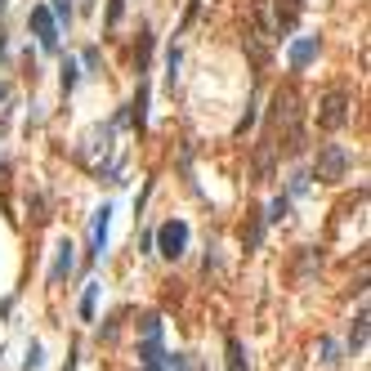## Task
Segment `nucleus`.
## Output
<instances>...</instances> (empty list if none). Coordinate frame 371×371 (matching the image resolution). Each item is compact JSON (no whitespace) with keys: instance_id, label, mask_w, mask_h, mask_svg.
I'll return each mask as SVG.
<instances>
[{"instance_id":"nucleus-1","label":"nucleus","mask_w":371,"mask_h":371,"mask_svg":"<svg viewBox=\"0 0 371 371\" xmlns=\"http://www.w3.org/2000/svg\"><path fill=\"white\" fill-rule=\"evenodd\" d=\"M188 238H193L188 219H179V215H175V219H166V224L157 228V238H153V242H157V250H161L166 260H179L183 250H188Z\"/></svg>"},{"instance_id":"nucleus-2","label":"nucleus","mask_w":371,"mask_h":371,"mask_svg":"<svg viewBox=\"0 0 371 371\" xmlns=\"http://www.w3.org/2000/svg\"><path fill=\"white\" fill-rule=\"evenodd\" d=\"M31 31H36V45L45 49V54H59V23H54V14H49V5H31Z\"/></svg>"},{"instance_id":"nucleus-3","label":"nucleus","mask_w":371,"mask_h":371,"mask_svg":"<svg viewBox=\"0 0 371 371\" xmlns=\"http://www.w3.org/2000/svg\"><path fill=\"white\" fill-rule=\"evenodd\" d=\"M345 171H349V153L340 143H327L322 153H317V179L335 183V179H345Z\"/></svg>"},{"instance_id":"nucleus-4","label":"nucleus","mask_w":371,"mask_h":371,"mask_svg":"<svg viewBox=\"0 0 371 371\" xmlns=\"http://www.w3.org/2000/svg\"><path fill=\"white\" fill-rule=\"evenodd\" d=\"M345 121H349V94H345V90H331V94L322 98L317 126H322V130H340Z\"/></svg>"},{"instance_id":"nucleus-5","label":"nucleus","mask_w":371,"mask_h":371,"mask_svg":"<svg viewBox=\"0 0 371 371\" xmlns=\"http://www.w3.org/2000/svg\"><path fill=\"white\" fill-rule=\"evenodd\" d=\"M108 224H112V206H98L94 219H90V250H86V260H98V255H103V246H108Z\"/></svg>"},{"instance_id":"nucleus-6","label":"nucleus","mask_w":371,"mask_h":371,"mask_svg":"<svg viewBox=\"0 0 371 371\" xmlns=\"http://www.w3.org/2000/svg\"><path fill=\"white\" fill-rule=\"evenodd\" d=\"M72 268H76V246L63 238V242L54 246V268H49V286H63L67 278H72Z\"/></svg>"},{"instance_id":"nucleus-7","label":"nucleus","mask_w":371,"mask_h":371,"mask_svg":"<svg viewBox=\"0 0 371 371\" xmlns=\"http://www.w3.org/2000/svg\"><path fill=\"white\" fill-rule=\"evenodd\" d=\"M317 49H322V41H317V36H295L291 49H286V59H291V72H305V67L317 59Z\"/></svg>"},{"instance_id":"nucleus-8","label":"nucleus","mask_w":371,"mask_h":371,"mask_svg":"<svg viewBox=\"0 0 371 371\" xmlns=\"http://www.w3.org/2000/svg\"><path fill=\"white\" fill-rule=\"evenodd\" d=\"M273 14H278V31H291L305 14V0H273Z\"/></svg>"},{"instance_id":"nucleus-9","label":"nucleus","mask_w":371,"mask_h":371,"mask_svg":"<svg viewBox=\"0 0 371 371\" xmlns=\"http://www.w3.org/2000/svg\"><path fill=\"white\" fill-rule=\"evenodd\" d=\"M260 242H264V215H255V219L242 228V246H246V250H260Z\"/></svg>"},{"instance_id":"nucleus-10","label":"nucleus","mask_w":371,"mask_h":371,"mask_svg":"<svg viewBox=\"0 0 371 371\" xmlns=\"http://www.w3.org/2000/svg\"><path fill=\"white\" fill-rule=\"evenodd\" d=\"M59 72H63V76H59L63 94H72V90H76V81H81V63H76V59H63V67H59Z\"/></svg>"},{"instance_id":"nucleus-11","label":"nucleus","mask_w":371,"mask_h":371,"mask_svg":"<svg viewBox=\"0 0 371 371\" xmlns=\"http://www.w3.org/2000/svg\"><path fill=\"white\" fill-rule=\"evenodd\" d=\"M98 291H103V286L90 282V286H86V295H81V317H86V322H94V313H98Z\"/></svg>"},{"instance_id":"nucleus-12","label":"nucleus","mask_w":371,"mask_h":371,"mask_svg":"<svg viewBox=\"0 0 371 371\" xmlns=\"http://www.w3.org/2000/svg\"><path fill=\"white\" fill-rule=\"evenodd\" d=\"M148 59H153V31H139V45H134V63H139V72H148Z\"/></svg>"},{"instance_id":"nucleus-13","label":"nucleus","mask_w":371,"mask_h":371,"mask_svg":"<svg viewBox=\"0 0 371 371\" xmlns=\"http://www.w3.org/2000/svg\"><path fill=\"white\" fill-rule=\"evenodd\" d=\"M228 371H246V349L238 335H228Z\"/></svg>"},{"instance_id":"nucleus-14","label":"nucleus","mask_w":371,"mask_h":371,"mask_svg":"<svg viewBox=\"0 0 371 371\" xmlns=\"http://www.w3.org/2000/svg\"><path fill=\"white\" fill-rule=\"evenodd\" d=\"M130 108H134V112H130V116H134V126L143 130V126H148V86H139V94H134V103H130Z\"/></svg>"},{"instance_id":"nucleus-15","label":"nucleus","mask_w":371,"mask_h":371,"mask_svg":"<svg viewBox=\"0 0 371 371\" xmlns=\"http://www.w3.org/2000/svg\"><path fill=\"white\" fill-rule=\"evenodd\" d=\"M362 349H367V313H358L353 335H349V353H362Z\"/></svg>"},{"instance_id":"nucleus-16","label":"nucleus","mask_w":371,"mask_h":371,"mask_svg":"<svg viewBox=\"0 0 371 371\" xmlns=\"http://www.w3.org/2000/svg\"><path fill=\"white\" fill-rule=\"evenodd\" d=\"M166 371H197L193 353H166Z\"/></svg>"},{"instance_id":"nucleus-17","label":"nucleus","mask_w":371,"mask_h":371,"mask_svg":"<svg viewBox=\"0 0 371 371\" xmlns=\"http://www.w3.org/2000/svg\"><path fill=\"white\" fill-rule=\"evenodd\" d=\"M286 210H291V197H273V201H268L264 224H278V219H286Z\"/></svg>"},{"instance_id":"nucleus-18","label":"nucleus","mask_w":371,"mask_h":371,"mask_svg":"<svg viewBox=\"0 0 371 371\" xmlns=\"http://www.w3.org/2000/svg\"><path fill=\"white\" fill-rule=\"evenodd\" d=\"M49 14H54L59 27H67V23H72V14H76V5H72V0H54V5H49Z\"/></svg>"},{"instance_id":"nucleus-19","label":"nucleus","mask_w":371,"mask_h":371,"mask_svg":"<svg viewBox=\"0 0 371 371\" xmlns=\"http://www.w3.org/2000/svg\"><path fill=\"white\" fill-rule=\"evenodd\" d=\"M166 81H171V90H175V81H179V45H171V54H166Z\"/></svg>"},{"instance_id":"nucleus-20","label":"nucleus","mask_w":371,"mask_h":371,"mask_svg":"<svg viewBox=\"0 0 371 371\" xmlns=\"http://www.w3.org/2000/svg\"><path fill=\"white\" fill-rule=\"evenodd\" d=\"M139 335H161V317L157 313H143L139 317Z\"/></svg>"},{"instance_id":"nucleus-21","label":"nucleus","mask_w":371,"mask_h":371,"mask_svg":"<svg viewBox=\"0 0 371 371\" xmlns=\"http://www.w3.org/2000/svg\"><path fill=\"white\" fill-rule=\"evenodd\" d=\"M309 179H313L309 171H295V175H291V197H300V193H309Z\"/></svg>"},{"instance_id":"nucleus-22","label":"nucleus","mask_w":371,"mask_h":371,"mask_svg":"<svg viewBox=\"0 0 371 371\" xmlns=\"http://www.w3.org/2000/svg\"><path fill=\"white\" fill-rule=\"evenodd\" d=\"M121 14H126V0H108V27L121 23Z\"/></svg>"},{"instance_id":"nucleus-23","label":"nucleus","mask_w":371,"mask_h":371,"mask_svg":"<svg viewBox=\"0 0 371 371\" xmlns=\"http://www.w3.org/2000/svg\"><path fill=\"white\" fill-rule=\"evenodd\" d=\"M23 367H27V371H36V367H41V345H36V340L27 345V362H23Z\"/></svg>"},{"instance_id":"nucleus-24","label":"nucleus","mask_w":371,"mask_h":371,"mask_svg":"<svg viewBox=\"0 0 371 371\" xmlns=\"http://www.w3.org/2000/svg\"><path fill=\"white\" fill-rule=\"evenodd\" d=\"M322 353H327V362H331V367H340V362H345V358H340V349H335L331 340H322Z\"/></svg>"},{"instance_id":"nucleus-25","label":"nucleus","mask_w":371,"mask_h":371,"mask_svg":"<svg viewBox=\"0 0 371 371\" xmlns=\"http://www.w3.org/2000/svg\"><path fill=\"white\" fill-rule=\"evenodd\" d=\"M5 54H9V41H5V36H0V63H5Z\"/></svg>"},{"instance_id":"nucleus-26","label":"nucleus","mask_w":371,"mask_h":371,"mask_svg":"<svg viewBox=\"0 0 371 371\" xmlns=\"http://www.w3.org/2000/svg\"><path fill=\"white\" fill-rule=\"evenodd\" d=\"M5 5H9V0H0V9H5Z\"/></svg>"}]
</instances>
